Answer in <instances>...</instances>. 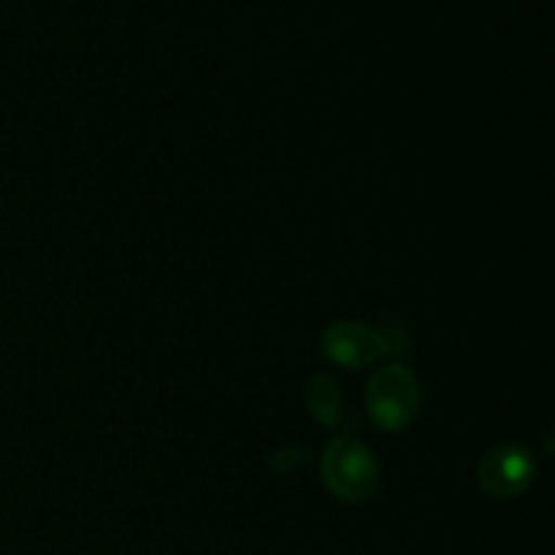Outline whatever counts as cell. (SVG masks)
<instances>
[{"label":"cell","instance_id":"1","mask_svg":"<svg viewBox=\"0 0 555 555\" xmlns=\"http://www.w3.org/2000/svg\"><path fill=\"white\" fill-rule=\"evenodd\" d=\"M323 477L339 499L363 502L377 488V461L366 444L356 439H336L323 455Z\"/></svg>","mask_w":555,"mask_h":555},{"label":"cell","instance_id":"2","mask_svg":"<svg viewBox=\"0 0 555 555\" xmlns=\"http://www.w3.org/2000/svg\"><path fill=\"white\" fill-rule=\"evenodd\" d=\"M417 404H421L417 383L410 369L401 366V363L385 366L369 383L366 406L379 428H388V431L404 428L415 417Z\"/></svg>","mask_w":555,"mask_h":555},{"label":"cell","instance_id":"3","mask_svg":"<svg viewBox=\"0 0 555 555\" xmlns=\"http://www.w3.org/2000/svg\"><path fill=\"white\" fill-rule=\"evenodd\" d=\"M531 477H534V459L529 455V450L513 448V444L491 450L477 469L480 488L488 496L496 499L518 496L520 491L529 488Z\"/></svg>","mask_w":555,"mask_h":555},{"label":"cell","instance_id":"4","mask_svg":"<svg viewBox=\"0 0 555 555\" xmlns=\"http://www.w3.org/2000/svg\"><path fill=\"white\" fill-rule=\"evenodd\" d=\"M323 350L334 363H341L347 369H363L377 361L388 347H385L383 336L366 325L339 323L325 331Z\"/></svg>","mask_w":555,"mask_h":555},{"label":"cell","instance_id":"5","mask_svg":"<svg viewBox=\"0 0 555 555\" xmlns=\"http://www.w3.org/2000/svg\"><path fill=\"white\" fill-rule=\"evenodd\" d=\"M309 406H312L314 417L323 421L325 426H336L341 417V396L334 379L320 374L309 383Z\"/></svg>","mask_w":555,"mask_h":555}]
</instances>
